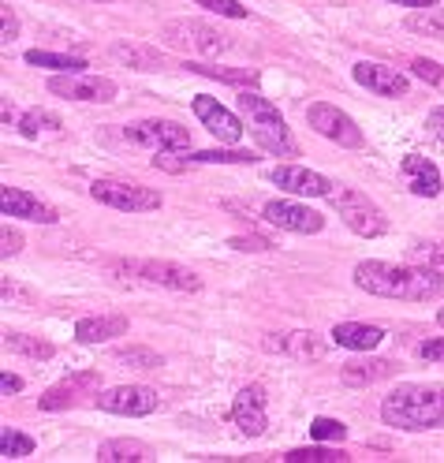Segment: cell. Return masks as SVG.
I'll use <instances>...</instances> for the list:
<instances>
[{
    "label": "cell",
    "mask_w": 444,
    "mask_h": 463,
    "mask_svg": "<svg viewBox=\"0 0 444 463\" xmlns=\"http://www.w3.org/2000/svg\"><path fill=\"white\" fill-rule=\"evenodd\" d=\"M354 288L377 299L430 303L444 296V273L433 266H392V262H359L354 266Z\"/></svg>",
    "instance_id": "6da1fadb"
},
{
    "label": "cell",
    "mask_w": 444,
    "mask_h": 463,
    "mask_svg": "<svg viewBox=\"0 0 444 463\" xmlns=\"http://www.w3.org/2000/svg\"><path fill=\"white\" fill-rule=\"evenodd\" d=\"M384 426L403 433H422L444 426V385H419L403 382L381 400Z\"/></svg>",
    "instance_id": "7a4b0ae2"
},
{
    "label": "cell",
    "mask_w": 444,
    "mask_h": 463,
    "mask_svg": "<svg viewBox=\"0 0 444 463\" xmlns=\"http://www.w3.org/2000/svg\"><path fill=\"white\" fill-rule=\"evenodd\" d=\"M240 112H243V120H247V128L258 138L261 150H269L277 157H295V154H299V146H295V138H291L284 116L277 112L273 101H265L254 90H243L240 94Z\"/></svg>",
    "instance_id": "3957f363"
},
{
    "label": "cell",
    "mask_w": 444,
    "mask_h": 463,
    "mask_svg": "<svg viewBox=\"0 0 444 463\" xmlns=\"http://www.w3.org/2000/svg\"><path fill=\"white\" fill-rule=\"evenodd\" d=\"M329 202H333L336 217L354 232V236L377 240V236H384V232H389V217H384L377 202L366 198L363 191H354V187H336V191L329 194Z\"/></svg>",
    "instance_id": "277c9868"
},
{
    "label": "cell",
    "mask_w": 444,
    "mask_h": 463,
    "mask_svg": "<svg viewBox=\"0 0 444 463\" xmlns=\"http://www.w3.org/2000/svg\"><path fill=\"white\" fill-rule=\"evenodd\" d=\"M112 273H124L135 277L142 284H157L168 288V292H198L202 277L187 266H175V262H157V258H142V262H109Z\"/></svg>",
    "instance_id": "5b68a950"
},
{
    "label": "cell",
    "mask_w": 444,
    "mask_h": 463,
    "mask_svg": "<svg viewBox=\"0 0 444 463\" xmlns=\"http://www.w3.org/2000/svg\"><path fill=\"white\" fill-rule=\"evenodd\" d=\"M165 38H168V45L191 49L198 56H221V52H228L235 45L231 34L217 31L213 23H202V19H172V23H165Z\"/></svg>",
    "instance_id": "8992f818"
},
{
    "label": "cell",
    "mask_w": 444,
    "mask_h": 463,
    "mask_svg": "<svg viewBox=\"0 0 444 463\" xmlns=\"http://www.w3.org/2000/svg\"><path fill=\"white\" fill-rule=\"evenodd\" d=\"M90 198L101 202V206H112V210H124V213H150V210H161V191H150V187H138V184H124V180H98L90 184Z\"/></svg>",
    "instance_id": "52a82bcc"
},
{
    "label": "cell",
    "mask_w": 444,
    "mask_h": 463,
    "mask_svg": "<svg viewBox=\"0 0 444 463\" xmlns=\"http://www.w3.org/2000/svg\"><path fill=\"white\" fill-rule=\"evenodd\" d=\"M307 124H310V128H314L321 138L336 142V146H347V150H359V146H366L363 128L354 124L344 109H336V105H329V101H314V105L307 109Z\"/></svg>",
    "instance_id": "ba28073f"
},
{
    "label": "cell",
    "mask_w": 444,
    "mask_h": 463,
    "mask_svg": "<svg viewBox=\"0 0 444 463\" xmlns=\"http://www.w3.org/2000/svg\"><path fill=\"white\" fill-rule=\"evenodd\" d=\"M124 138L135 142V146H142V150H154V154L191 150V131L180 128V124H172V120H138V124H128Z\"/></svg>",
    "instance_id": "9c48e42d"
},
{
    "label": "cell",
    "mask_w": 444,
    "mask_h": 463,
    "mask_svg": "<svg viewBox=\"0 0 444 463\" xmlns=\"http://www.w3.org/2000/svg\"><path fill=\"white\" fill-rule=\"evenodd\" d=\"M94 403L109 415H128V419H142V415H154L161 408V396L146 385H116L94 396Z\"/></svg>",
    "instance_id": "30bf717a"
},
{
    "label": "cell",
    "mask_w": 444,
    "mask_h": 463,
    "mask_svg": "<svg viewBox=\"0 0 444 463\" xmlns=\"http://www.w3.org/2000/svg\"><path fill=\"white\" fill-rule=\"evenodd\" d=\"M49 94L56 98H68V101H98V105H109L116 98V82L109 75H86V71H64L49 79Z\"/></svg>",
    "instance_id": "8fae6325"
},
{
    "label": "cell",
    "mask_w": 444,
    "mask_h": 463,
    "mask_svg": "<svg viewBox=\"0 0 444 463\" xmlns=\"http://www.w3.org/2000/svg\"><path fill=\"white\" fill-rule=\"evenodd\" d=\"M351 79L359 86H366V90L377 98H407V90H411V79L403 71L373 64V61H359L351 68Z\"/></svg>",
    "instance_id": "7c38bea8"
},
{
    "label": "cell",
    "mask_w": 444,
    "mask_h": 463,
    "mask_svg": "<svg viewBox=\"0 0 444 463\" xmlns=\"http://www.w3.org/2000/svg\"><path fill=\"white\" fill-rule=\"evenodd\" d=\"M194 116L205 124V131H210L213 138H221V142H228V146H235V142L243 138V120L235 112H228L217 98H210V94H198L194 98Z\"/></svg>",
    "instance_id": "4fadbf2b"
},
{
    "label": "cell",
    "mask_w": 444,
    "mask_h": 463,
    "mask_svg": "<svg viewBox=\"0 0 444 463\" xmlns=\"http://www.w3.org/2000/svg\"><path fill=\"white\" fill-rule=\"evenodd\" d=\"M231 422L240 426L243 438H261L265 426H269V415H265V389L261 385H243L240 392H235Z\"/></svg>",
    "instance_id": "5bb4252c"
},
{
    "label": "cell",
    "mask_w": 444,
    "mask_h": 463,
    "mask_svg": "<svg viewBox=\"0 0 444 463\" xmlns=\"http://www.w3.org/2000/svg\"><path fill=\"white\" fill-rule=\"evenodd\" d=\"M265 221L284 228V232H299V236H317V232L325 228V217L317 210L299 206V202H284V198L265 206Z\"/></svg>",
    "instance_id": "9a60e30c"
},
{
    "label": "cell",
    "mask_w": 444,
    "mask_h": 463,
    "mask_svg": "<svg viewBox=\"0 0 444 463\" xmlns=\"http://www.w3.org/2000/svg\"><path fill=\"white\" fill-rule=\"evenodd\" d=\"M269 180H273L277 187L291 191V194H307V198H329L333 187H336L333 180H325L321 172H310V168H303V165H280V168L269 172Z\"/></svg>",
    "instance_id": "2e32d148"
},
{
    "label": "cell",
    "mask_w": 444,
    "mask_h": 463,
    "mask_svg": "<svg viewBox=\"0 0 444 463\" xmlns=\"http://www.w3.org/2000/svg\"><path fill=\"white\" fill-rule=\"evenodd\" d=\"M0 210H5V217H23V221H38V224L61 221V213H56L49 202H42L38 194L23 191V187H5V194H0Z\"/></svg>",
    "instance_id": "e0dca14e"
},
{
    "label": "cell",
    "mask_w": 444,
    "mask_h": 463,
    "mask_svg": "<svg viewBox=\"0 0 444 463\" xmlns=\"http://www.w3.org/2000/svg\"><path fill=\"white\" fill-rule=\"evenodd\" d=\"M400 168H403V176H407L411 194H419V198H437V194L444 191L440 168H437L430 157H422V154H407V157L400 161Z\"/></svg>",
    "instance_id": "ac0fdd59"
},
{
    "label": "cell",
    "mask_w": 444,
    "mask_h": 463,
    "mask_svg": "<svg viewBox=\"0 0 444 463\" xmlns=\"http://www.w3.org/2000/svg\"><path fill=\"white\" fill-rule=\"evenodd\" d=\"M265 352H284L295 359H321L325 344L307 329V333H269L265 336Z\"/></svg>",
    "instance_id": "d6986e66"
},
{
    "label": "cell",
    "mask_w": 444,
    "mask_h": 463,
    "mask_svg": "<svg viewBox=\"0 0 444 463\" xmlns=\"http://www.w3.org/2000/svg\"><path fill=\"white\" fill-rule=\"evenodd\" d=\"M112 336H128V317L124 314H98V317H79L75 340L79 344H105Z\"/></svg>",
    "instance_id": "ffe728a7"
},
{
    "label": "cell",
    "mask_w": 444,
    "mask_h": 463,
    "mask_svg": "<svg viewBox=\"0 0 444 463\" xmlns=\"http://www.w3.org/2000/svg\"><path fill=\"white\" fill-rule=\"evenodd\" d=\"M109 56L135 68V71H161L165 68V52H157L154 45H142V42H112Z\"/></svg>",
    "instance_id": "44dd1931"
},
{
    "label": "cell",
    "mask_w": 444,
    "mask_h": 463,
    "mask_svg": "<svg viewBox=\"0 0 444 463\" xmlns=\"http://www.w3.org/2000/svg\"><path fill=\"white\" fill-rule=\"evenodd\" d=\"M381 340H384V333L377 326H366V322H340V326H333V344L347 347V352H373Z\"/></svg>",
    "instance_id": "7402d4cb"
},
{
    "label": "cell",
    "mask_w": 444,
    "mask_h": 463,
    "mask_svg": "<svg viewBox=\"0 0 444 463\" xmlns=\"http://www.w3.org/2000/svg\"><path fill=\"white\" fill-rule=\"evenodd\" d=\"M98 382H101L98 373H79V378H71V382H64V385H52V389L38 400V408H42V411H64V408H71V403L79 400L82 389H94Z\"/></svg>",
    "instance_id": "603a6c76"
},
{
    "label": "cell",
    "mask_w": 444,
    "mask_h": 463,
    "mask_svg": "<svg viewBox=\"0 0 444 463\" xmlns=\"http://www.w3.org/2000/svg\"><path fill=\"white\" fill-rule=\"evenodd\" d=\"M392 373H396V363H389V359H351V363H344L340 378L347 385H373V382L392 378Z\"/></svg>",
    "instance_id": "cb8c5ba5"
},
{
    "label": "cell",
    "mask_w": 444,
    "mask_h": 463,
    "mask_svg": "<svg viewBox=\"0 0 444 463\" xmlns=\"http://www.w3.org/2000/svg\"><path fill=\"white\" fill-rule=\"evenodd\" d=\"M98 459L101 463H142V459H150V449L142 441H131V438H116V441H105L98 449Z\"/></svg>",
    "instance_id": "d4e9b609"
},
{
    "label": "cell",
    "mask_w": 444,
    "mask_h": 463,
    "mask_svg": "<svg viewBox=\"0 0 444 463\" xmlns=\"http://www.w3.org/2000/svg\"><path fill=\"white\" fill-rule=\"evenodd\" d=\"M5 347L15 355H26V359H52L56 347L49 340H38V336H26V333H5Z\"/></svg>",
    "instance_id": "484cf974"
},
{
    "label": "cell",
    "mask_w": 444,
    "mask_h": 463,
    "mask_svg": "<svg viewBox=\"0 0 444 463\" xmlns=\"http://www.w3.org/2000/svg\"><path fill=\"white\" fill-rule=\"evenodd\" d=\"M284 459L288 463H344V459H351L344 449H336V441L329 445H310V449H291V452H284Z\"/></svg>",
    "instance_id": "4316f807"
},
{
    "label": "cell",
    "mask_w": 444,
    "mask_h": 463,
    "mask_svg": "<svg viewBox=\"0 0 444 463\" xmlns=\"http://www.w3.org/2000/svg\"><path fill=\"white\" fill-rule=\"evenodd\" d=\"M26 64L34 68H52V71H86V61L82 56H64V52H45V49H31L26 52Z\"/></svg>",
    "instance_id": "83f0119b"
},
{
    "label": "cell",
    "mask_w": 444,
    "mask_h": 463,
    "mask_svg": "<svg viewBox=\"0 0 444 463\" xmlns=\"http://www.w3.org/2000/svg\"><path fill=\"white\" fill-rule=\"evenodd\" d=\"M187 161L191 165H254L258 154H250V150H198Z\"/></svg>",
    "instance_id": "f1b7e54d"
},
{
    "label": "cell",
    "mask_w": 444,
    "mask_h": 463,
    "mask_svg": "<svg viewBox=\"0 0 444 463\" xmlns=\"http://www.w3.org/2000/svg\"><path fill=\"white\" fill-rule=\"evenodd\" d=\"M407 31L444 42V15H440V12H426V8H422V12H414V15L407 19Z\"/></svg>",
    "instance_id": "f546056e"
},
{
    "label": "cell",
    "mask_w": 444,
    "mask_h": 463,
    "mask_svg": "<svg viewBox=\"0 0 444 463\" xmlns=\"http://www.w3.org/2000/svg\"><path fill=\"white\" fill-rule=\"evenodd\" d=\"M31 452H34V438H26V433H19V430L0 433V456H5V459H23Z\"/></svg>",
    "instance_id": "4dcf8cb0"
},
{
    "label": "cell",
    "mask_w": 444,
    "mask_h": 463,
    "mask_svg": "<svg viewBox=\"0 0 444 463\" xmlns=\"http://www.w3.org/2000/svg\"><path fill=\"white\" fill-rule=\"evenodd\" d=\"M116 363H128L135 370H157L161 366V355L150 352V347H120V352H112Z\"/></svg>",
    "instance_id": "1f68e13d"
},
{
    "label": "cell",
    "mask_w": 444,
    "mask_h": 463,
    "mask_svg": "<svg viewBox=\"0 0 444 463\" xmlns=\"http://www.w3.org/2000/svg\"><path fill=\"white\" fill-rule=\"evenodd\" d=\"M26 138H38V131H56V128H61V120H56V116L52 112H42V109H31V112H23V120L15 124Z\"/></svg>",
    "instance_id": "d6a6232c"
},
{
    "label": "cell",
    "mask_w": 444,
    "mask_h": 463,
    "mask_svg": "<svg viewBox=\"0 0 444 463\" xmlns=\"http://www.w3.org/2000/svg\"><path fill=\"white\" fill-rule=\"evenodd\" d=\"M191 71H198V75H213V79H224V82H258V71H250V68H213V64H187Z\"/></svg>",
    "instance_id": "836d02e7"
},
{
    "label": "cell",
    "mask_w": 444,
    "mask_h": 463,
    "mask_svg": "<svg viewBox=\"0 0 444 463\" xmlns=\"http://www.w3.org/2000/svg\"><path fill=\"white\" fill-rule=\"evenodd\" d=\"M194 5L198 8H210V12L224 15V19H250V8L240 5V0H194Z\"/></svg>",
    "instance_id": "e575fe53"
},
{
    "label": "cell",
    "mask_w": 444,
    "mask_h": 463,
    "mask_svg": "<svg viewBox=\"0 0 444 463\" xmlns=\"http://www.w3.org/2000/svg\"><path fill=\"white\" fill-rule=\"evenodd\" d=\"M310 433H314V441H344L347 438V426L340 419H314L310 422Z\"/></svg>",
    "instance_id": "d590c367"
},
{
    "label": "cell",
    "mask_w": 444,
    "mask_h": 463,
    "mask_svg": "<svg viewBox=\"0 0 444 463\" xmlns=\"http://www.w3.org/2000/svg\"><path fill=\"white\" fill-rule=\"evenodd\" d=\"M411 71L419 75V79H426V82H433V86H444V71H440L433 61H426V56H414V61H411Z\"/></svg>",
    "instance_id": "8d00e7d4"
},
{
    "label": "cell",
    "mask_w": 444,
    "mask_h": 463,
    "mask_svg": "<svg viewBox=\"0 0 444 463\" xmlns=\"http://www.w3.org/2000/svg\"><path fill=\"white\" fill-rule=\"evenodd\" d=\"M0 38H5V45L19 38V15L8 5H5V12H0Z\"/></svg>",
    "instance_id": "74e56055"
},
{
    "label": "cell",
    "mask_w": 444,
    "mask_h": 463,
    "mask_svg": "<svg viewBox=\"0 0 444 463\" xmlns=\"http://www.w3.org/2000/svg\"><path fill=\"white\" fill-rule=\"evenodd\" d=\"M19 250H23V236H19L15 228L5 224V232H0V254H5V258H15Z\"/></svg>",
    "instance_id": "f35d334b"
},
{
    "label": "cell",
    "mask_w": 444,
    "mask_h": 463,
    "mask_svg": "<svg viewBox=\"0 0 444 463\" xmlns=\"http://www.w3.org/2000/svg\"><path fill=\"white\" fill-rule=\"evenodd\" d=\"M419 359L422 363H444V336H433V340L419 344Z\"/></svg>",
    "instance_id": "ab89813d"
},
{
    "label": "cell",
    "mask_w": 444,
    "mask_h": 463,
    "mask_svg": "<svg viewBox=\"0 0 444 463\" xmlns=\"http://www.w3.org/2000/svg\"><path fill=\"white\" fill-rule=\"evenodd\" d=\"M0 296H5V303H19V307H31V292H23V288L15 280H5V288H0Z\"/></svg>",
    "instance_id": "60d3db41"
},
{
    "label": "cell",
    "mask_w": 444,
    "mask_h": 463,
    "mask_svg": "<svg viewBox=\"0 0 444 463\" xmlns=\"http://www.w3.org/2000/svg\"><path fill=\"white\" fill-rule=\"evenodd\" d=\"M231 247H235V250H269V243L258 240V236H250V240H231Z\"/></svg>",
    "instance_id": "b9f144b4"
},
{
    "label": "cell",
    "mask_w": 444,
    "mask_h": 463,
    "mask_svg": "<svg viewBox=\"0 0 444 463\" xmlns=\"http://www.w3.org/2000/svg\"><path fill=\"white\" fill-rule=\"evenodd\" d=\"M0 389H5V396L8 392H23V378H15V373L5 370V373H0Z\"/></svg>",
    "instance_id": "7bdbcfd3"
},
{
    "label": "cell",
    "mask_w": 444,
    "mask_h": 463,
    "mask_svg": "<svg viewBox=\"0 0 444 463\" xmlns=\"http://www.w3.org/2000/svg\"><path fill=\"white\" fill-rule=\"evenodd\" d=\"M426 124H430V131H433L437 138H444V105L430 112V120H426Z\"/></svg>",
    "instance_id": "ee69618b"
},
{
    "label": "cell",
    "mask_w": 444,
    "mask_h": 463,
    "mask_svg": "<svg viewBox=\"0 0 444 463\" xmlns=\"http://www.w3.org/2000/svg\"><path fill=\"white\" fill-rule=\"evenodd\" d=\"M389 5H400V8H414V12H422V8H437L440 0H389Z\"/></svg>",
    "instance_id": "f6af8a7d"
},
{
    "label": "cell",
    "mask_w": 444,
    "mask_h": 463,
    "mask_svg": "<svg viewBox=\"0 0 444 463\" xmlns=\"http://www.w3.org/2000/svg\"><path fill=\"white\" fill-rule=\"evenodd\" d=\"M437 322H440V326H444V307H440V314H437Z\"/></svg>",
    "instance_id": "bcb514c9"
},
{
    "label": "cell",
    "mask_w": 444,
    "mask_h": 463,
    "mask_svg": "<svg viewBox=\"0 0 444 463\" xmlns=\"http://www.w3.org/2000/svg\"><path fill=\"white\" fill-rule=\"evenodd\" d=\"M98 5H109V0H98Z\"/></svg>",
    "instance_id": "7dc6e473"
}]
</instances>
